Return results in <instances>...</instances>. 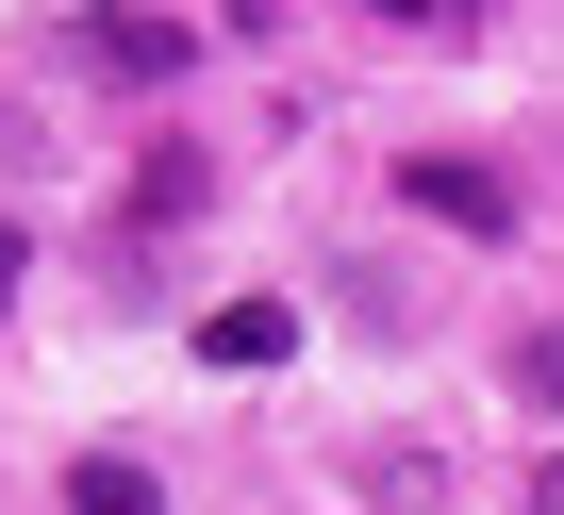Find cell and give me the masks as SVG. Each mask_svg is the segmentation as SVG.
<instances>
[{"mask_svg":"<svg viewBox=\"0 0 564 515\" xmlns=\"http://www.w3.org/2000/svg\"><path fill=\"white\" fill-rule=\"evenodd\" d=\"M199 67V18H67V84H100V100H166Z\"/></svg>","mask_w":564,"mask_h":515,"instance_id":"6da1fadb","label":"cell"},{"mask_svg":"<svg viewBox=\"0 0 564 515\" xmlns=\"http://www.w3.org/2000/svg\"><path fill=\"white\" fill-rule=\"evenodd\" d=\"M399 200H415L432 233H465V249H514V183H498V167H465V150H415V167H399Z\"/></svg>","mask_w":564,"mask_h":515,"instance_id":"7a4b0ae2","label":"cell"},{"mask_svg":"<svg viewBox=\"0 0 564 515\" xmlns=\"http://www.w3.org/2000/svg\"><path fill=\"white\" fill-rule=\"evenodd\" d=\"M199 200H216V167H199V150H183V133H166V150H150V167H133V183H117V233H183V216H199Z\"/></svg>","mask_w":564,"mask_h":515,"instance_id":"3957f363","label":"cell"},{"mask_svg":"<svg viewBox=\"0 0 564 515\" xmlns=\"http://www.w3.org/2000/svg\"><path fill=\"white\" fill-rule=\"evenodd\" d=\"M51 515H166V482H150V449H84Z\"/></svg>","mask_w":564,"mask_h":515,"instance_id":"277c9868","label":"cell"},{"mask_svg":"<svg viewBox=\"0 0 564 515\" xmlns=\"http://www.w3.org/2000/svg\"><path fill=\"white\" fill-rule=\"evenodd\" d=\"M282 350H300L282 300H216V316H199V366H282Z\"/></svg>","mask_w":564,"mask_h":515,"instance_id":"5b68a950","label":"cell"},{"mask_svg":"<svg viewBox=\"0 0 564 515\" xmlns=\"http://www.w3.org/2000/svg\"><path fill=\"white\" fill-rule=\"evenodd\" d=\"M366 498H448V449H366Z\"/></svg>","mask_w":564,"mask_h":515,"instance_id":"8992f818","label":"cell"},{"mask_svg":"<svg viewBox=\"0 0 564 515\" xmlns=\"http://www.w3.org/2000/svg\"><path fill=\"white\" fill-rule=\"evenodd\" d=\"M514 399H531V416H564V333H514Z\"/></svg>","mask_w":564,"mask_h":515,"instance_id":"52a82bcc","label":"cell"},{"mask_svg":"<svg viewBox=\"0 0 564 515\" xmlns=\"http://www.w3.org/2000/svg\"><path fill=\"white\" fill-rule=\"evenodd\" d=\"M18 283H34V233H18V216H0V316H18Z\"/></svg>","mask_w":564,"mask_h":515,"instance_id":"ba28073f","label":"cell"},{"mask_svg":"<svg viewBox=\"0 0 564 515\" xmlns=\"http://www.w3.org/2000/svg\"><path fill=\"white\" fill-rule=\"evenodd\" d=\"M531 515H564V465H547V482H531Z\"/></svg>","mask_w":564,"mask_h":515,"instance_id":"9c48e42d","label":"cell"}]
</instances>
